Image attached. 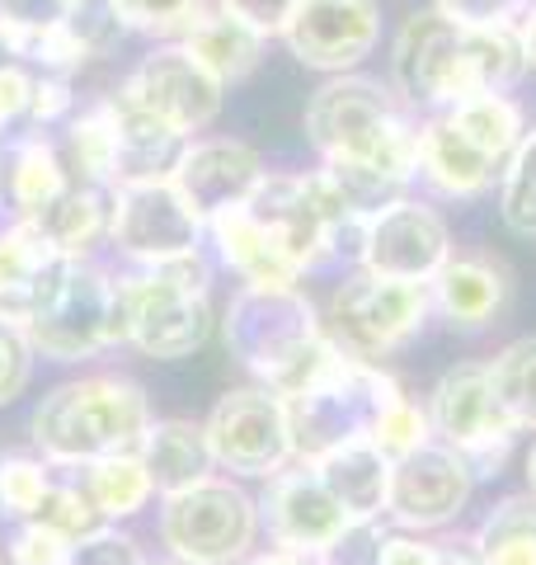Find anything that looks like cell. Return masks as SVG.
Here are the masks:
<instances>
[{
    "label": "cell",
    "instance_id": "cell-1",
    "mask_svg": "<svg viewBox=\"0 0 536 565\" xmlns=\"http://www.w3.org/2000/svg\"><path fill=\"white\" fill-rule=\"evenodd\" d=\"M527 76L517 24H461L452 14L419 10L390 43V90L409 109L438 114L457 99L513 90Z\"/></svg>",
    "mask_w": 536,
    "mask_h": 565
},
{
    "label": "cell",
    "instance_id": "cell-2",
    "mask_svg": "<svg viewBox=\"0 0 536 565\" xmlns=\"http://www.w3.org/2000/svg\"><path fill=\"white\" fill-rule=\"evenodd\" d=\"M307 137L320 161L367 166L409 189L419 180V122L390 85L372 76H330L307 104Z\"/></svg>",
    "mask_w": 536,
    "mask_h": 565
},
{
    "label": "cell",
    "instance_id": "cell-3",
    "mask_svg": "<svg viewBox=\"0 0 536 565\" xmlns=\"http://www.w3.org/2000/svg\"><path fill=\"white\" fill-rule=\"evenodd\" d=\"M151 429V401L122 373H85L57 382L33 405L29 434L43 462L85 471L99 457L137 452Z\"/></svg>",
    "mask_w": 536,
    "mask_h": 565
},
{
    "label": "cell",
    "instance_id": "cell-4",
    "mask_svg": "<svg viewBox=\"0 0 536 565\" xmlns=\"http://www.w3.org/2000/svg\"><path fill=\"white\" fill-rule=\"evenodd\" d=\"M24 334L39 359L81 363L128 344L122 282L95 259H52L29 282Z\"/></svg>",
    "mask_w": 536,
    "mask_h": 565
},
{
    "label": "cell",
    "instance_id": "cell-5",
    "mask_svg": "<svg viewBox=\"0 0 536 565\" xmlns=\"http://www.w3.org/2000/svg\"><path fill=\"white\" fill-rule=\"evenodd\" d=\"M118 282L128 307V344L137 353L174 363L207 344L217 316H212V264L203 250L137 264Z\"/></svg>",
    "mask_w": 536,
    "mask_h": 565
},
{
    "label": "cell",
    "instance_id": "cell-6",
    "mask_svg": "<svg viewBox=\"0 0 536 565\" xmlns=\"http://www.w3.org/2000/svg\"><path fill=\"white\" fill-rule=\"evenodd\" d=\"M325 334L315 302L307 288H255L240 282V292L222 311V340L231 349V359L255 382L278 386L292 367L315 349V340Z\"/></svg>",
    "mask_w": 536,
    "mask_h": 565
},
{
    "label": "cell",
    "instance_id": "cell-7",
    "mask_svg": "<svg viewBox=\"0 0 536 565\" xmlns=\"http://www.w3.org/2000/svg\"><path fill=\"white\" fill-rule=\"evenodd\" d=\"M320 321H325V334L344 353L382 363L405 344H415L424 326L433 321V292H428V282L353 269L330 292Z\"/></svg>",
    "mask_w": 536,
    "mask_h": 565
},
{
    "label": "cell",
    "instance_id": "cell-8",
    "mask_svg": "<svg viewBox=\"0 0 536 565\" xmlns=\"http://www.w3.org/2000/svg\"><path fill=\"white\" fill-rule=\"evenodd\" d=\"M160 546L184 565H240L259 542V500L231 476L160 494Z\"/></svg>",
    "mask_w": 536,
    "mask_h": 565
},
{
    "label": "cell",
    "instance_id": "cell-9",
    "mask_svg": "<svg viewBox=\"0 0 536 565\" xmlns=\"http://www.w3.org/2000/svg\"><path fill=\"white\" fill-rule=\"evenodd\" d=\"M428 419H433V438L452 444L471 462L475 481L499 476L517 444V424L504 411V401L494 392L490 363H457L438 377L428 392Z\"/></svg>",
    "mask_w": 536,
    "mask_h": 565
},
{
    "label": "cell",
    "instance_id": "cell-10",
    "mask_svg": "<svg viewBox=\"0 0 536 565\" xmlns=\"http://www.w3.org/2000/svg\"><path fill=\"white\" fill-rule=\"evenodd\" d=\"M249 217H255L274 245L288 255L301 278H307L315 264L330 259V241L339 226L367 222L339 203V193L330 189L325 170L315 174H264L259 189L249 193Z\"/></svg>",
    "mask_w": 536,
    "mask_h": 565
},
{
    "label": "cell",
    "instance_id": "cell-11",
    "mask_svg": "<svg viewBox=\"0 0 536 565\" xmlns=\"http://www.w3.org/2000/svg\"><path fill=\"white\" fill-rule=\"evenodd\" d=\"M217 467L245 481H268L297 462L292 452V415L274 386H231L203 419Z\"/></svg>",
    "mask_w": 536,
    "mask_h": 565
},
{
    "label": "cell",
    "instance_id": "cell-12",
    "mask_svg": "<svg viewBox=\"0 0 536 565\" xmlns=\"http://www.w3.org/2000/svg\"><path fill=\"white\" fill-rule=\"evenodd\" d=\"M259 527H268L274 546H288V552H301L311 561L334 556L357 533L353 514L334 500L330 486L320 481V471L307 462H292L264 481Z\"/></svg>",
    "mask_w": 536,
    "mask_h": 565
},
{
    "label": "cell",
    "instance_id": "cell-13",
    "mask_svg": "<svg viewBox=\"0 0 536 565\" xmlns=\"http://www.w3.org/2000/svg\"><path fill=\"white\" fill-rule=\"evenodd\" d=\"M203 232H207V222L189 207V199L174 189V180L118 184L114 189L109 241L122 259L160 264V259L189 255L203 245Z\"/></svg>",
    "mask_w": 536,
    "mask_h": 565
},
{
    "label": "cell",
    "instance_id": "cell-14",
    "mask_svg": "<svg viewBox=\"0 0 536 565\" xmlns=\"http://www.w3.org/2000/svg\"><path fill=\"white\" fill-rule=\"evenodd\" d=\"M118 95L137 104L141 114H151L156 122L174 128L179 137H193L222 114L226 85L179 43V47H160L151 57H141V66L118 85Z\"/></svg>",
    "mask_w": 536,
    "mask_h": 565
},
{
    "label": "cell",
    "instance_id": "cell-15",
    "mask_svg": "<svg viewBox=\"0 0 536 565\" xmlns=\"http://www.w3.org/2000/svg\"><path fill=\"white\" fill-rule=\"evenodd\" d=\"M471 494H475L471 462L452 444L428 438L424 448H415L396 462L386 519L396 527H405V533H438V527L457 523L467 514Z\"/></svg>",
    "mask_w": 536,
    "mask_h": 565
},
{
    "label": "cell",
    "instance_id": "cell-16",
    "mask_svg": "<svg viewBox=\"0 0 536 565\" xmlns=\"http://www.w3.org/2000/svg\"><path fill=\"white\" fill-rule=\"evenodd\" d=\"M447 259H452V232H447L442 212L433 203L400 193L396 203H386L382 212L367 217L357 269L409 278V282H433V274Z\"/></svg>",
    "mask_w": 536,
    "mask_h": 565
},
{
    "label": "cell",
    "instance_id": "cell-17",
    "mask_svg": "<svg viewBox=\"0 0 536 565\" xmlns=\"http://www.w3.org/2000/svg\"><path fill=\"white\" fill-rule=\"evenodd\" d=\"M282 43L301 66L344 76L382 43V6L377 0H301L282 29Z\"/></svg>",
    "mask_w": 536,
    "mask_h": 565
},
{
    "label": "cell",
    "instance_id": "cell-18",
    "mask_svg": "<svg viewBox=\"0 0 536 565\" xmlns=\"http://www.w3.org/2000/svg\"><path fill=\"white\" fill-rule=\"evenodd\" d=\"M264 174H268L264 156L255 147H245L236 137H207V141H189L170 180L189 199V207L203 222H212L217 212L249 203V193L259 189Z\"/></svg>",
    "mask_w": 536,
    "mask_h": 565
},
{
    "label": "cell",
    "instance_id": "cell-19",
    "mask_svg": "<svg viewBox=\"0 0 536 565\" xmlns=\"http://www.w3.org/2000/svg\"><path fill=\"white\" fill-rule=\"evenodd\" d=\"M433 316L452 330H490L513 297V274L490 255H452L428 282Z\"/></svg>",
    "mask_w": 536,
    "mask_h": 565
},
{
    "label": "cell",
    "instance_id": "cell-20",
    "mask_svg": "<svg viewBox=\"0 0 536 565\" xmlns=\"http://www.w3.org/2000/svg\"><path fill=\"white\" fill-rule=\"evenodd\" d=\"M419 174L447 199H480L504 180V166L457 128L447 109L419 122Z\"/></svg>",
    "mask_w": 536,
    "mask_h": 565
},
{
    "label": "cell",
    "instance_id": "cell-21",
    "mask_svg": "<svg viewBox=\"0 0 536 565\" xmlns=\"http://www.w3.org/2000/svg\"><path fill=\"white\" fill-rule=\"evenodd\" d=\"M320 471V481L330 486V494L353 514L357 527H372L377 519H386L390 504V476L396 462L372 444V438H353V444L325 452L320 462H311Z\"/></svg>",
    "mask_w": 536,
    "mask_h": 565
},
{
    "label": "cell",
    "instance_id": "cell-22",
    "mask_svg": "<svg viewBox=\"0 0 536 565\" xmlns=\"http://www.w3.org/2000/svg\"><path fill=\"white\" fill-rule=\"evenodd\" d=\"M207 236L217 245V259L240 282H255V288H297L301 282V269L278 250L274 236L249 217L245 203L231 212H217V217L207 222Z\"/></svg>",
    "mask_w": 536,
    "mask_h": 565
},
{
    "label": "cell",
    "instance_id": "cell-23",
    "mask_svg": "<svg viewBox=\"0 0 536 565\" xmlns=\"http://www.w3.org/2000/svg\"><path fill=\"white\" fill-rule=\"evenodd\" d=\"M114 122H118V161H114V184H151V180H170L179 156H184L189 137H179L165 122H156L151 114H141L137 104H128L118 90L109 99Z\"/></svg>",
    "mask_w": 536,
    "mask_h": 565
},
{
    "label": "cell",
    "instance_id": "cell-24",
    "mask_svg": "<svg viewBox=\"0 0 536 565\" xmlns=\"http://www.w3.org/2000/svg\"><path fill=\"white\" fill-rule=\"evenodd\" d=\"M33 222L43 226V236L52 241V250H57L62 259H89L95 255V245L109 241L114 189L76 180V184H66Z\"/></svg>",
    "mask_w": 536,
    "mask_h": 565
},
{
    "label": "cell",
    "instance_id": "cell-25",
    "mask_svg": "<svg viewBox=\"0 0 536 565\" xmlns=\"http://www.w3.org/2000/svg\"><path fill=\"white\" fill-rule=\"evenodd\" d=\"M141 462H147L156 494H174L207 481L217 471V457H212L207 429L199 419H151L147 438H141Z\"/></svg>",
    "mask_w": 536,
    "mask_h": 565
},
{
    "label": "cell",
    "instance_id": "cell-26",
    "mask_svg": "<svg viewBox=\"0 0 536 565\" xmlns=\"http://www.w3.org/2000/svg\"><path fill=\"white\" fill-rule=\"evenodd\" d=\"M184 47L199 57L222 85L245 81L264 57V33L226 10H203V20L184 33Z\"/></svg>",
    "mask_w": 536,
    "mask_h": 565
},
{
    "label": "cell",
    "instance_id": "cell-27",
    "mask_svg": "<svg viewBox=\"0 0 536 565\" xmlns=\"http://www.w3.org/2000/svg\"><path fill=\"white\" fill-rule=\"evenodd\" d=\"M447 118H452L480 151H490L504 170L513 161L517 141H523V132H527L523 104L508 99V90H490V95H471V99L447 104Z\"/></svg>",
    "mask_w": 536,
    "mask_h": 565
},
{
    "label": "cell",
    "instance_id": "cell-28",
    "mask_svg": "<svg viewBox=\"0 0 536 565\" xmlns=\"http://www.w3.org/2000/svg\"><path fill=\"white\" fill-rule=\"evenodd\" d=\"M89 500L99 504V514L109 523H122V519H137L141 509L156 500V481L141 452H114V457H99V462L85 467V481Z\"/></svg>",
    "mask_w": 536,
    "mask_h": 565
},
{
    "label": "cell",
    "instance_id": "cell-29",
    "mask_svg": "<svg viewBox=\"0 0 536 565\" xmlns=\"http://www.w3.org/2000/svg\"><path fill=\"white\" fill-rule=\"evenodd\" d=\"M66 161L57 156L47 137H24L10 147V174H6V193L20 217H39V212L66 189Z\"/></svg>",
    "mask_w": 536,
    "mask_h": 565
},
{
    "label": "cell",
    "instance_id": "cell-30",
    "mask_svg": "<svg viewBox=\"0 0 536 565\" xmlns=\"http://www.w3.org/2000/svg\"><path fill=\"white\" fill-rule=\"evenodd\" d=\"M471 546L485 565H536V500L527 490L504 494L475 527Z\"/></svg>",
    "mask_w": 536,
    "mask_h": 565
},
{
    "label": "cell",
    "instance_id": "cell-31",
    "mask_svg": "<svg viewBox=\"0 0 536 565\" xmlns=\"http://www.w3.org/2000/svg\"><path fill=\"white\" fill-rule=\"evenodd\" d=\"M66 156H71V170L89 184H114V161H118V122L109 99L99 109H89L81 118H71L66 128Z\"/></svg>",
    "mask_w": 536,
    "mask_h": 565
},
{
    "label": "cell",
    "instance_id": "cell-32",
    "mask_svg": "<svg viewBox=\"0 0 536 565\" xmlns=\"http://www.w3.org/2000/svg\"><path fill=\"white\" fill-rule=\"evenodd\" d=\"M490 377H494V392L504 401V411L513 415L517 429L523 434L536 429V334L499 349L494 363H490Z\"/></svg>",
    "mask_w": 536,
    "mask_h": 565
},
{
    "label": "cell",
    "instance_id": "cell-33",
    "mask_svg": "<svg viewBox=\"0 0 536 565\" xmlns=\"http://www.w3.org/2000/svg\"><path fill=\"white\" fill-rule=\"evenodd\" d=\"M52 259H62V255L52 250L43 226L33 217H14L6 232H0V292H29V282L39 278Z\"/></svg>",
    "mask_w": 536,
    "mask_h": 565
},
{
    "label": "cell",
    "instance_id": "cell-34",
    "mask_svg": "<svg viewBox=\"0 0 536 565\" xmlns=\"http://www.w3.org/2000/svg\"><path fill=\"white\" fill-rule=\"evenodd\" d=\"M499 217L513 236H536V122L523 132L504 180H499Z\"/></svg>",
    "mask_w": 536,
    "mask_h": 565
},
{
    "label": "cell",
    "instance_id": "cell-35",
    "mask_svg": "<svg viewBox=\"0 0 536 565\" xmlns=\"http://www.w3.org/2000/svg\"><path fill=\"white\" fill-rule=\"evenodd\" d=\"M47 486H52V462L33 452H6L0 457V519L10 523L33 519Z\"/></svg>",
    "mask_w": 536,
    "mask_h": 565
},
{
    "label": "cell",
    "instance_id": "cell-36",
    "mask_svg": "<svg viewBox=\"0 0 536 565\" xmlns=\"http://www.w3.org/2000/svg\"><path fill=\"white\" fill-rule=\"evenodd\" d=\"M367 438L390 457V462H400V457H409L415 448H424L428 438H433V419H428V405L409 401V396H396L390 405H382V411H377Z\"/></svg>",
    "mask_w": 536,
    "mask_h": 565
},
{
    "label": "cell",
    "instance_id": "cell-37",
    "mask_svg": "<svg viewBox=\"0 0 536 565\" xmlns=\"http://www.w3.org/2000/svg\"><path fill=\"white\" fill-rule=\"evenodd\" d=\"M33 519L47 523L52 533H62V537H71V542L99 533V527L109 523V519L99 514V504L89 500V490H85V486H71V481H52Z\"/></svg>",
    "mask_w": 536,
    "mask_h": 565
},
{
    "label": "cell",
    "instance_id": "cell-38",
    "mask_svg": "<svg viewBox=\"0 0 536 565\" xmlns=\"http://www.w3.org/2000/svg\"><path fill=\"white\" fill-rule=\"evenodd\" d=\"M62 33L81 47L85 62L89 57H104V52L118 43V33H122L118 6H114V0H71L66 20H62Z\"/></svg>",
    "mask_w": 536,
    "mask_h": 565
},
{
    "label": "cell",
    "instance_id": "cell-39",
    "mask_svg": "<svg viewBox=\"0 0 536 565\" xmlns=\"http://www.w3.org/2000/svg\"><path fill=\"white\" fill-rule=\"evenodd\" d=\"M122 29L141 33H184L203 20V0H114Z\"/></svg>",
    "mask_w": 536,
    "mask_h": 565
},
{
    "label": "cell",
    "instance_id": "cell-40",
    "mask_svg": "<svg viewBox=\"0 0 536 565\" xmlns=\"http://www.w3.org/2000/svg\"><path fill=\"white\" fill-rule=\"evenodd\" d=\"M71 552H76V542L52 533L39 519H24L6 542L10 565H71Z\"/></svg>",
    "mask_w": 536,
    "mask_h": 565
},
{
    "label": "cell",
    "instance_id": "cell-41",
    "mask_svg": "<svg viewBox=\"0 0 536 565\" xmlns=\"http://www.w3.org/2000/svg\"><path fill=\"white\" fill-rule=\"evenodd\" d=\"M66 10H71V0H0V24L10 29L14 52L24 57V43L33 39V33L62 24Z\"/></svg>",
    "mask_w": 536,
    "mask_h": 565
},
{
    "label": "cell",
    "instance_id": "cell-42",
    "mask_svg": "<svg viewBox=\"0 0 536 565\" xmlns=\"http://www.w3.org/2000/svg\"><path fill=\"white\" fill-rule=\"evenodd\" d=\"M71 565H147V556H141V542L132 533H122L118 523H104L99 533L76 542Z\"/></svg>",
    "mask_w": 536,
    "mask_h": 565
},
{
    "label": "cell",
    "instance_id": "cell-43",
    "mask_svg": "<svg viewBox=\"0 0 536 565\" xmlns=\"http://www.w3.org/2000/svg\"><path fill=\"white\" fill-rule=\"evenodd\" d=\"M33 344L20 326L0 321V405H10L14 396H24V386L33 377Z\"/></svg>",
    "mask_w": 536,
    "mask_h": 565
},
{
    "label": "cell",
    "instance_id": "cell-44",
    "mask_svg": "<svg viewBox=\"0 0 536 565\" xmlns=\"http://www.w3.org/2000/svg\"><path fill=\"white\" fill-rule=\"evenodd\" d=\"M71 109H76V95H71L66 76H39L33 81V95H29V114L33 128H52V122H66Z\"/></svg>",
    "mask_w": 536,
    "mask_h": 565
},
{
    "label": "cell",
    "instance_id": "cell-45",
    "mask_svg": "<svg viewBox=\"0 0 536 565\" xmlns=\"http://www.w3.org/2000/svg\"><path fill=\"white\" fill-rule=\"evenodd\" d=\"M433 6L461 24H517L532 0H433Z\"/></svg>",
    "mask_w": 536,
    "mask_h": 565
},
{
    "label": "cell",
    "instance_id": "cell-46",
    "mask_svg": "<svg viewBox=\"0 0 536 565\" xmlns=\"http://www.w3.org/2000/svg\"><path fill=\"white\" fill-rule=\"evenodd\" d=\"M297 6L301 0H217V10L236 14V20H245V24H255L264 39H274V33L288 29Z\"/></svg>",
    "mask_w": 536,
    "mask_h": 565
},
{
    "label": "cell",
    "instance_id": "cell-47",
    "mask_svg": "<svg viewBox=\"0 0 536 565\" xmlns=\"http://www.w3.org/2000/svg\"><path fill=\"white\" fill-rule=\"evenodd\" d=\"M438 542H424V533H390L377 542V556H372V565H438Z\"/></svg>",
    "mask_w": 536,
    "mask_h": 565
},
{
    "label": "cell",
    "instance_id": "cell-48",
    "mask_svg": "<svg viewBox=\"0 0 536 565\" xmlns=\"http://www.w3.org/2000/svg\"><path fill=\"white\" fill-rule=\"evenodd\" d=\"M29 95H33V76L20 62H6L0 66V128L20 122L29 114Z\"/></svg>",
    "mask_w": 536,
    "mask_h": 565
},
{
    "label": "cell",
    "instance_id": "cell-49",
    "mask_svg": "<svg viewBox=\"0 0 536 565\" xmlns=\"http://www.w3.org/2000/svg\"><path fill=\"white\" fill-rule=\"evenodd\" d=\"M245 565H320V561L301 556V552H288V546H268V552H249Z\"/></svg>",
    "mask_w": 536,
    "mask_h": 565
},
{
    "label": "cell",
    "instance_id": "cell-50",
    "mask_svg": "<svg viewBox=\"0 0 536 565\" xmlns=\"http://www.w3.org/2000/svg\"><path fill=\"white\" fill-rule=\"evenodd\" d=\"M517 33H523V57H527V71H536V0L527 6L523 20H517Z\"/></svg>",
    "mask_w": 536,
    "mask_h": 565
},
{
    "label": "cell",
    "instance_id": "cell-51",
    "mask_svg": "<svg viewBox=\"0 0 536 565\" xmlns=\"http://www.w3.org/2000/svg\"><path fill=\"white\" fill-rule=\"evenodd\" d=\"M438 565H485V561H480L475 546H442V552H438Z\"/></svg>",
    "mask_w": 536,
    "mask_h": 565
},
{
    "label": "cell",
    "instance_id": "cell-52",
    "mask_svg": "<svg viewBox=\"0 0 536 565\" xmlns=\"http://www.w3.org/2000/svg\"><path fill=\"white\" fill-rule=\"evenodd\" d=\"M6 62H20V52H14V39H10V29L0 24V66Z\"/></svg>",
    "mask_w": 536,
    "mask_h": 565
},
{
    "label": "cell",
    "instance_id": "cell-53",
    "mask_svg": "<svg viewBox=\"0 0 536 565\" xmlns=\"http://www.w3.org/2000/svg\"><path fill=\"white\" fill-rule=\"evenodd\" d=\"M527 494L536 500V444H532V452H527Z\"/></svg>",
    "mask_w": 536,
    "mask_h": 565
},
{
    "label": "cell",
    "instance_id": "cell-54",
    "mask_svg": "<svg viewBox=\"0 0 536 565\" xmlns=\"http://www.w3.org/2000/svg\"><path fill=\"white\" fill-rule=\"evenodd\" d=\"M147 565H184V561H174V556H170V561H147Z\"/></svg>",
    "mask_w": 536,
    "mask_h": 565
}]
</instances>
